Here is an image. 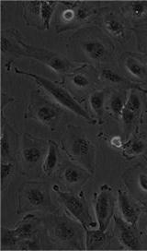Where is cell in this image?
<instances>
[{
  "label": "cell",
  "mask_w": 147,
  "mask_h": 251,
  "mask_svg": "<svg viewBox=\"0 0 147 251\" xmlns=\"http://www.w3.org/2000/svg\"><path fill=\"white\" fill-rule=\"evenodd\" d=\"M46 232L51 242L63 250H85L83 226L65 213H54L47 219Z\"/></svg>",
  "instance_id": "6da1fadb"
},
{
  "label": "cell",
  "mask_w": 147,
  "mask_h": 251,
  "mask_svg": "<svg viewBox=\"0 0 147 251\" xmlns=\"http://www.w3.org/2000/svg\"><path fill=\"white\" fill-rule=\"evenodd\" d=\"M62 148L71 162L85 167L92 175L95 174L97 165L96 148L80 126L67 125L62 140Z\"/></svg>",
  "instance_id": "7a4b0ae2"
},
{
  "label": "cell",
  "mask_w": 147,
  "mask_h": 251,
  "mask_svg": "<svg viewBox=\"0 0 147 251\" xmlns=\"http://www.w3.org/2000/svg\"><path fill=\"white\" fill-rule=\"evenodd\" d=\"M14 71L17 74H21L24 76H28L32 78L50 97H52L55 102L64 109L68 110L78 116L79 118H83L89 124L95 125L97 121L89 115V113L80 104V102L74 97V95L67 91L61 83H58L50 78L40 76L38 74L31 73L28 71H22L19 68H14Z\"/></svg>",
  "instance_id": "3957f363"
},
{
  "label": "cell",
  "mask_w": 147,
  "mask_h": 251,
  "mask_svg": "<svg viewBox=\"0 0 147 251\" xmlns=\"http://www.w3.org/2000/svg\"><path fill=\"white\" fill-rule=\"evenodd\" d=\"M54 204L49 185L42 181H27L18 190L17 213L21 215L31 212H49Z\"/></svg>",
  "instance_id": "277c9868"
},
{
  "label": "cell",
  "mask_w": 147,
  "mask_h": 251,
  "mask_svg": "<svg viewBox=\"0 0 147 251\" xmlns=\"http://www.w3.org/2000/svg\"><path fill=\"white\" fill-rule=\"evenodd\" d=\"M64 115L62 106L50 101L40 90H36L31 92V101L24 116L54 130Z\"/></svg>",
  "instance_id": "5b68a950"
},
{
  "label": "cell",
  "mask_w": 147,
  "mask_h": 251,
  "mask_svg": "<svg viewBox=\"0 0 147 251\" xmlns=\"http://www.w3.org/2000/svg\"><path fill=\"white\" fill-rule=\"evenodd\" d=\"M21 44L23 48L21 56L39 61L45 65L50 70L54 71L56 74L68 75L85 65L84 63L71 61L69 58L62 54L49 50L47 48L30 46L22 39L21 41Z\"/></svg>",
  "instance_id": "8992f818"
},
{
  "label": "cell",
  "mask_w": 147,
  "mask_h": 251,
  "mask_svg": "<svg viewBox=\"0 0 147 251\" xmlns=\"http://www.w3.org/2000/svg\"><path fill=\"white\" fill-rule=\"evenodd\" d=\"M54 192L57 194L58 201L65 212L71 217L80 223L84 229L93 228L97 226L94 222L89 210V205L86 201L85 193L80 190L78 193L73 191H64L59 186H54Z\"/></svg>",
  "instance_id": "52a82bcc"
},
{
  "label": "cell",
  "mask_w": 147,
  "mask_h": 251,
  "mask_svg": "<svg viewBox=\"0 0 147 251\" xmlns=\"http://www.w3.org/2000/svg\"><path fill=\"white\" fill-rule=\"evenodd\" d=\"M48 149V142L44 140L37 139L30 134H24L21 146L19 151L20 165L24 174L37 169L42 166Z\"/></svg>",
  "instance_id": "ba28073f"
},
{
  "label": "cell",
  "mask_w": 147,
  "mask_h": 251,
  "mask_svg": "<svg viewBox=\"0 0 147 251\" xmlns=\"http://www.w3.org/2000/svg\"><path fill=\"white\" fill-rule=\"evenodd\" d=\"M115 199L113 189L108 185H102L94 197V210L99 228L107 231L111 218L114 216Z\"/></svg>",
  "instance_id": "9c48e42d"
},
{
  "label": "cell",
  "mask_w": 147,
  "mask_h": 251,
  "mask_svg": "<svg viewBox=\"0 0 147 251\" xmlns=\"http://www.w3.org/2000/svg\"><path fill=\"white\" fill-rule=\"evenodd\" d=\"M92 174L85 167L74 162H67L60 169V179L63 184L69 188V191L82 188L90 178Z\"/></svg>",
  "instance_id": "30bf717a"
},
{
  "label": "cell",
  "mask_w": 147,
  "mask_h": 251,
  "mask_svg": "<svg viewBox=\"0 0 147 251\" xmlns=\"http://www.w3.org/2000/svg\"><path fill=\"white\" fill-rule=\"evenodd\" d=\"M115 233L119 242L124 249L129 251H140L142 243L139 235L136 231V226L125 222L122 217L114 216Z\"/></svg>",
  "instance_id": "8fae6325"
},
{
  "label": "cell",
  "mask_w": 147,
  "mask_h": 251,
  "mask_svg": "<svg viewBox=\"0 0 147 251\" xmlns=\"http://www.w3.org/2000/svg\"><path fill=\"white\" fill-rule=\"evenodd\" d=\"M19 136L12 126L2 118V133H1V157L2 162H10L14 160L19 150Z\"/></svg>",
  "instance_id": "7c38bea8"
},
{
  "label": "cell",
  "mask_w": 147,
  "mask_h": 251,
  "mask_svg": "<svg viewBox=\"0 0 147 251\" xmlns=\"http://www.w3.org/2000/svg\"><path fill=\"white\" fill-rule=\"evenodd\" d=\"M118 206L122 218L133 226H137L141 214L140 208L123 189H118Z\"/></svg>",
  "instance_id": "4fadbf2b"
},
{
  "label": "cell",
  "mask_w": 147,
  "mask_h": 251,
  "mask_svg": "<svg viewBox=\"0 0 147 251\" xmlns=\"http://www.w3.org/2000/svg\"><path fill=\"white\" fill-rule=\"evenodd\" d=\"M80 46L86 57L94 62H102L108 56V47L101 40L96 38L81 40Z\"/></svg>",
  "instance_id": "5bb4252c"
},
{
  "label": "cell",
  "mask_w": 147,
  "mask_h": 251,
  "mask_svg": "<svg viewBox=\"0 0 147 251\" xmlns=\"http://www.w3.org/2000/svg\"><path fill=\"white\" fill-rule=\"evenodd\" d=\"M40 224L41 221L36 215L31 213L25 214L23 218L13 228L16 236L18 237L20 242L25 239L34 238L38 232Z\"/></svg>",
  "instance_id": "9a60e30c"
},
{
  "label": "cell",
  "mask_w": 147,
  "mask_h": 251,
  "mask_svg": "<svg viewBox=\"0 0 147 251\" xmlns=\"http://www.w3.org/2000/svg\"><path fill=\"white\" fill-rule=\"evenodd\" d=\"M21 36L18 31L4 30L1 32V52L2 55L7 54L21 57L22 53V46L21 44Z\"/></svg>",
  "instance_id": "2e32d148"
},
{
  "label": "cell",
  "mask_w": 147,
  "mask_h": 251,
  "mask_svg": "<svg viewBox=\"0 0 147 251\" xmlns=\"http://www.w3.org/2000/svg\"><path fill=\"white\" fill-rule=\"evenodd\" d=\"M60 151L58 144L54 141H48V149L42 165L43 174L51 177L60 167Z\"/></svg>",
  "instance_id": "e0dca14e"
},
{
  "label": "cell",
  "mask_w": 147,
  "mask_h": 251,
  "mask_svg": "<svg viewBox=\"0 0 147 251\" xmlns=\"http://www.w3.org/2000/svg\"><path fill=\"white\" fill-rule=\"evenodd\" d=\"M109 236L106 231L99 229H85V251H98L105 249L108 244Z\"/></svg>",
  "instance_id": "ac0fdd59"
},
{
  "label": "cell",
  "mask_w": 147,
  "mask_h": 251,
  "mask_svg": "<svg viewBox=\"0 0 147 251\" xmlns=\"http://www.w3.org/2000/svg\"><path fill=\"white\" fill-rule=\"evenodd\" d=\"M142 106V101L139 95L136 94V92L132 89L128 95L125 107H124L122 118L124 120L125 125H131L136 115L139 113L140 109Z\"/></svg>",
  "instance_id": "d6986e66"
},
{
  "label": "cell",
  "mask_w": 147,
  "mask_h": 251,
  "mask_svg": "<svg viewBox=\"0 0 147 251\" xmlns=\"http://www.w3.org/2000/svg\"><path fill=\"white\" fill-rule=\"evenodd\" d=\"M86 67L87 65L85 64L77 71L67 75V81L70 86L78 92L85 91L91 86V78L85 71Z\"/></svg>",
  "instance_id": "ffe728a7"
},
{
  "label": "cell",
  "mask_w": 147,
  "mask_h": 251,
  "mask_svg": "<svg viewBox=\"0 0 147 251\" xmlns=\"http://www.w3.org/2000/svg\"><path fill=\"white\" fill-rule=\"evenodd\" d=\"M24 5H25L24 18L27 25L42 30V21H41V12H40L41 1L25 2Z\"/></svg>",
  "instance_id": "44dd1931"
},
{
  "label": "cell",
  "mask_w": 147,
  "mask_h": 251,
  "mask_svg": "<svg viewBox=\"0 0 147 251\" xmlns=\"http://www.w3.org/2000/svg\"><path fill=\"white\" fill-rule=\"evenodd\" d=\"M124 66L125 71H127L132 77L138 79H144L147 76V70L144 64L137 58L132 55H126L124 59Z\"/></svg>",
  "instance_id": "7402d4cb"
},
{
  "label": "cell",
  "mask_w": 147,
  "mask_h": 251,
  "mask_svg": "<svg viewBox=\"0 0 147 251\" xmlns=\"http://www.w3.org/2000/svg\"><path fill=\"white\" fill-rule=\"evenodd\" d=\"M105 96L106 93L104 90H96L89 95L88 99L90 109L100 120H101L104 116Z\"/></svg>",
  "instance_id": "603a6c76"
},
{
  "label": "cell",
  "mask_w": 147,
  "mask_h": 251,
  "mask_svg": "<svg viewBox=\"0 0 147 251\" xmlns=\"http://www.w3.org/2000/svg\"><path fill=\"white\" fill-rule=\"evenodd\" d=\"M104 26L108 34L117 40H124L126 35L124 24L115 17L108 16L104 22Z\"/></svg>",
  "instance_id": "cb8c5ba5"
},
{
  "label": "cell",
  "mask_w": 147,
  "mask_h": 251,
  "mask_svg": "<svg viewBox=\"0 0 147 251\" xmlns=\"http://www.w3.org/2000/svg\"><path fill=\"white\" fill-rule=\"evenodd\" d=\"M60 2L55 1H41V21H42V30H49L52 18L54 15V11L57 8V5H59Z\"/></svg>",
  "instance_id": "d4e9b609"
},
{
  "label": "cell",
  "mask_w": 147,
  "mask_h": 251,
  "mask_svg": "<svg viewBox=\"0 0 147 251\" xmlns=\"http://www.w3.org/2000/svg\"><path fill=\"white\" fill-rule=\"evenodd\" d=\"M20 240L16 236L14 230L9 228L1 227V250H17Z\"/></svg>",
  "instance_id": "484cf974"
},
{
  "label": "cell",
  "mask_w": 147,
  "mask_h": 251,
  "mask_svg": "<svg viewBox=\"0 0 147 251\" xmlns=\"http://www.w3.org/2000/svg\"><path fill=\"white\" fill-rule=\"evenodd\" d=\"M125 102H126V99L124 98V94L116 93L111 95L108 102V107L111 115L114 118H122V115L125 107Z\"/></svg>",
  "instance_id": "4316f807"
},
{
  "label": "cell",
  "mask_w": 147,
  "mask_h": 251,
  "mask_svg": "<svg viewBox=\"0 0 147 251\" xmlns=\"http://www.w3.org/2000/svg\"><path fill=\"white\" fill-rule=\"evenodd\" d=\"M145 149H146L145 143L139 139L134 138L126 142L122 150L125 156L132 158V157L138 156L140 154H142Z\"/></svg>",
  "instance_id": "83f0119b"
},
{
  "label": "cell",
  "mask_w": 147,
  "mask_h": 251,
  "mask_svg": "<svg viewBox=\"0 0 147 251\" xmlns=\"http://www.w3.org/2000/svg\"><path fill=\"white\" fill-rule=\"evenodd\" d=\"M75 11H76V19H75V24H85L92 16H93V8L86 6L85 3L81 2H75Z\"/></svg>",
  "instance_id": "f1b7e54d"
},
{
  "label": "cell",
  "mask_w": 147,
  "mask_h": 251,
  "mask_svg": "<svg viewBox=\"0 0 147 251\" xmlns=\"http://www.w3.org/2000/svg\"><path fill=\"white\" fill-rule=\"evenodd\" d=\"M15 170V164L14 162H2L1 163V189L2 191L5 190V188L8 185V182L13 176V173Z\"/></svg>",
  "instance_id": "f546056e"
},
{
  "label": "cell",
  "mask_w": 147,
  "mask_h": 251,
  "mask_svg": "<svg viewBox=\"0 0 147 251\" xmlns=\"http://www.w3.org/2000/svg\"><path fill=\"white\" fill-rule=\"evenodd\" d=\"M101 78L102 80H105L111 84H123L126 82V80L121 75L110 69H103L101 72Z\"/></svg>",
  "instance_id": "4dcf8cb0"
},
{
  "label": "cell",
  "mask_w": 147,
  "mask_h": 251,
  "mask_svg": "<svg viewBox=\"0 0 147 251\" xmlns=\"http://www.w3.org/2000/svg\"><path fill=\"white\" fill-rule=\"evenodd\" d=\"M130 11L133 18L142 19L147 14V1H133L130 3Z\"/></svg>",
  "instance_id": "1f68e13d"
},
{
  "label": "cell",
  "mask_w": 147,
  "mask_h": 251,
  "mask_svg": "<svg viewBox=\"0 0 147 251\" xmlns=\"http://www.w3.org/2000/svg\"><path fill=\"white\" fill-rule=\"evenodd\" d=\"M41 245L42 244L40 243L39 241L35 238L25 239V240H22L19 243L18 247H17V250H20V251H38V250L44 249Z\"/></svg>",
  "instance_id": "d6a6232c"
},
{
  "label": "cell",
  "mask_w": 147,
  "mask_h": 251,
  "mask_svg": "<svg viewBox=\"0 0 147 251\" xmlns=\"http://www.w3.org/2000/svg\"><path fill=\"white\" fill-rule=\"evenodd\" d=\"M137 187L140 190L147 195V174L140 173L137 176Z\"/></svg>",
  "instance_id": "836d02e7"
},
{
  "label": "cell",
  "mask_w": 147,
  "mask_h": 251,
  "mask_svg": "<svg viewBox=\"0 0 147 251\" xmlns=\"http://www.w3.org/2000/svg\"><path fill=\"white\" fill-rule=\"evenodd\" d=\"M109 143H110L111 147H113L115 149H123L124 145V141H123L122 138L120 136H113L110 139Z\"/></svg>",
  "instance_id": "e575fe53"
},
{
  "label": "cell",
  "mask_w": 147,
  "mask_h": 251,
  "mask_svg": "<svg viewBox=\"0 0 147 251\" xmlns=\"http://www.w3.org/2000/svg\"><path fill=\"white\" fill-rule=\"evenodd\" d=\"M143 204H144V207L147 210V202H144Z\"/></svg>",
  "instance_id": "d590c367"
},
{
  "label": "cell",
  "mask_w": 147,
  "mask_h": 251,
  "mask_svg": "<svg viewBox=\"0 0 147 251\" xmlns=\"http://www.w3.org/2000/svg\"><path fill=\"white\" fill-rule=\"evenodd\" d=\"M145 160H146V161H147V157H145Z\"/></svg>",
  "instance_id": "8d00e7d4"
},
{
  "label": "cell",
  "mask_w": 147,
  "mask_h": 251,
  "mask_svg": "<svg viewBox=\"0 0 147 251\" xmlns=\"http://www.w3.org/2000/svg\"></svg>",
  "instance_id": "74e56055"
}]
</instances>
